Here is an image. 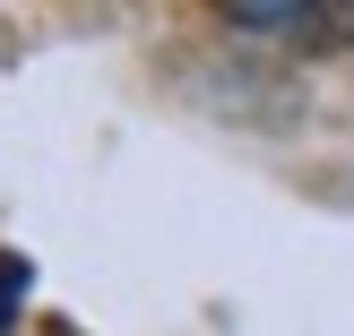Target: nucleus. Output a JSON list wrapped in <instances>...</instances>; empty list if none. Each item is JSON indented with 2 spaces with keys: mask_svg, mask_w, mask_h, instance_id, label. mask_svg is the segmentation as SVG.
I'll return each mask as SVG.
<instances>
[{
  "mask_svg": "<svg viewBox=\"0 0 354 336\" xmlns=\"http://www.w3.org/2000/svg\"><path fill=\"white\" fill-rule=\"evenodd\" d=\"M234 34H337V9H268V0H242L225 9Z\"/></svg>",
  "mask_w": 354,
  "mask_h": 336,
  "instance_id": "f257e3e1",
  "label": "nucleus"
},
{
  "mask_svg": "<svg viewBox=\"0 0 354 336\" xmlns=\"http://www.w3.org/2000/svg\"><path fill=\"white\" fill-rule=\"evenodd\" d=\"M26 293H35V268L17 250H0V336H9V319L26 310Z\"/></svg>",
  "mask_w": 354,
  "mask_h": 336,
  "instance_id": "f03ea898",
  "label": "nucleus"
},
{
  "mask_svg": "<svg viewBox=\"0 0 354 336\" xmlns=\"http://www.w3.org/2000/svg\"><path fill=\"white\" fill-rule=\"evenodd\" d=\"M337 34H354V9H337Z\"/></svg>",
  "mask_w": 354,
  "mask_h": 336,
  "instance_id": "7ed1b4c3",
  "label": "nucleus"
}]
</instances>
